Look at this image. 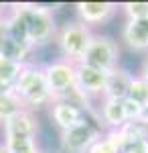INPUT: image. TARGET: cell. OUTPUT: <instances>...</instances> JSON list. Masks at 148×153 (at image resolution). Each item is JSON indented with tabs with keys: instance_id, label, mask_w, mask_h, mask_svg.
<instances>
[{
	"instance_id": "4",
	"label": "cell",
	"mask_w": 148,
	"mask_h": 153,
	"mask_svg": "<svg viewBox=\"0 0 148 153\" xmlns=\"http://www.w3.org/2000/svg\"><path fill=\"white\" fill-rule=\"evenodd\" d=\"M120 55H122V47L116 39H112L110 35L93 33L81 63L103 70V71H112L120 65V59H122Z\"/></svg>"
},
{
	"instance_id": "13",
	"label": "cell",
	"mask_w": 148,
	"mask_h": 153,
	"mask_svg": "<svg viewBox=\"0 0 148 153\" xmlns=\"http://www.w3.org/2000/svg\"><path fill=\"white\" fill-rule=\"evenodd\" d=\"M0 55L6 59H12L21 65H29L33 63V55H34V49L29 45V43H21V41H12L6 37V41L2 43L0 47Z\"/></svg>"
},
{
	"instance_id": "19",
	"label": "cell",
	"mask_w": 148,
	"mask_h": 153,
	"mask_svg": "<svg viewBox=\"0 0 148 153\" xmlns=\"http://www.w3.org/2000/svg\"><path fill=\"white\" fill-rule=\"evenodd\" d=\"M122 106H124V114H126V120H128V123L142 118L144 108H142V106H138L136 102H132L130 98H124V100H122Z\"/></svg>"
},
{
	"instance_id": "8",
	"label": "cell",
	"mask_w": 148,
	"mask_h": 153,
	"mask_svg": "<svg viewBox=\"0 0 148 153\" xmlns=\"http://www.w3.org/2000/svg\"><path fill=\"white\" fill-rule=\"evenodd\" d=\"M49 118L51 123L59 129V133L71 129L75 125L83 123L87 118V112L77 104H71V102H65V100H53L49 104Z\"/></svg>"
},
{
	"instance_id": "26",
	"label": "cell",
	"mask_w": 148,
	"mask_h": 153,
	"mask_svg": "<svg viewBox=\"0 0 148 153\" xmlns=\"http://www.w3.org/2000/svg\"><path fill=\"white\" fill-rule=\"evenodd\" d=\"M4 90H8V88H2V86H0V92H4Z\"/></svg>"
},
{
	"instance_id": "6",
	"label": "cell",
	"mask_w": 148,
	"mask_h": 153,
	"mask_svg": "<svg viewBox=\"0 0 148 153\" xmlns=\"http://www.w3.org/2000/svg\"><path fill=\"white\" fill-rule=\"evenodd\" d=\"M47 88L53 96V100H57L61 96L69 92L71 88H75L77 84V63H71L63 57H57L43 65Z\"/></svg>"
},
{
	"instance_id": "24",
	"label": "cell",
	"mask_w": 148,
	"mask_h": 153,
	"mask_svg": "<svg viewBox=\"0 0 148 153\" xmlns=\"http://www.w3.org/2000/svg\"><path fill=\"white\" fill-rule=\"evenodd\" d=\"M142 118H146V120H148V104L144 106V112H142Z\"/></svg>"
},
{
	"instance_id": "21",
	"label": "cell",
	"mask_w": 148,
	"mask_h": 153,
	"mask_svg": "<svg viewBox=\"0 0 148 153\" xmlns=\"http://www.w3.org/2000/svg\"><path fill=\"white\" fill-rule=\"evenodd\" d=\"M120 153H148V141H144V139H130Z\"/></svg>"
},
{
	"instance_id": "12",
	"label": "cell",
	"mask_w": 148,
	"mask_h": 153,
	"mask_svg": "<svg viewBox=\"0 0 148 153\" xmlns=\"http://www.w3.org/2000/svg\"><path fill=\"white\" fill-rule=\"evenodd\" d=\"M132 76L130 71L118 65L116 70L108 71V78H106V86H103V98H114V100H124L128 96V88L132 82Z\"/></svg>"
},
{
	"instance_id": "9",
	"label": "cell",
	"mask_w": 148,
	"mask_h": 153,
	"mask_svg": "<svg viewBox=\"0 0 148 153\" xmlns=\"http://www.w3.org/2000/svg\"><path fill=\"white\" fill-rule=\"evenodd\" d=\"M106 78H108V71L91 68V65H85V63H77V84H75V86L89 98L91 104H93L95 100H102L103 98Z\"/></svg>"
},
{
	"instance_id": "11",
	"label": "cell",
	"mask_w": 148,
	"mask_h": 153,
	"mask_svg": "<svg viewBox=\"0 0 148 153\" xmlns=\"http://www.w3.org/2000/svg\"><path fill=\"white\" fill-rule=\"evenodd\" d=\"M120 37L130 51L148 55V19H144V21H126Z\"/></svg>"
},
{
	"instance_id": "25",
	"label": "cell",
	"mask_w": 148,
	"mask_h": 153,
	"mask_svg": "<svg viewBox=\"0 0 148 153\" xmlns=\"http://www.w3.org/2000/svg\"><path fill=\"white\" fill-rule=\"evenodd\" d=\"M0 153H6V151H4V147H2V141H0Z\"/></svg>"
},
{
	"instance_id": "1",
	"label": "cell",
	"mask_w": 148,
	"mask_h": 153,
	"mask_svg": "<svg viewBox=\"0 0 148 153\" xmlns=\"http://www.w3.org/2000/svg\"><path fill=\"white\" fill-rule=\"evenodd\" d=\"M10 8L26 27V43L37 51L53 43L55 33H57V23H55V8L43 6V4H33V2H16L8 4Z\"/></svg>"
},
{
	"instance_id": "10",
	"label": "cell",
	"mask_w": 148,
	"mask_h": 153,
	"mask_svg": "<svg viewBox=\"0 0 148 153\" xmlns=\"http://www.w3.org/2000/svg\"><path fill=\"white\" fill-rule=\"evenodd\" d=\"M2 135H12V137H33L39 139L41 133V125H39V117L33 110H21L16 112L12 118H8L6 123L0 125Z\"/></svg>"
},
{
	"instance_id": "18",
	"label": "cell",
	"mask_w": 148,
	"mask_h": 153,
	"mask_svg": "<svg viewBox=\"0 0 148 153\" xmlns=\"http://www.w3.org/2000/svg\"><path fill=\"white\" fill-rule=\"evenodd\" d=\"M126 21H144L148 19V2H124L120 4Z\"/></svg>"
},
{
	"instance_id": "3",
	"label": "cell",
	"mask_w": 148,
	"mask_h": 153,
	"mask_svg": "<svg viewBox=\"0 0 148 153\" xmlns=\"http://www.w3.org/2000/svg\"><path fill=\"white\" fill-rule=\"evenodd\" d=\"M91 37H93V31L75 19V21H67L61 27H57L53 41L63 59H67L71 63H81Z\"/></svg>"
},
{
	"instance_id": "23",
	"label": "cell",
	"mask_w": 148,
	"mask_h": 153,
	"mask_svg": "<svg viewBox=\"0 0 148 153\" xmlns=\"http://www.w3.org/2000/svg\"><path fill=\"white\" fill-rule=\"evenodd\" d=\"M138 76H140V78H144V80L148 82V55L142 59V65H140V71H138Z\"/></svg>"
},
{
	"instance_id": "5",
	"label": "cell",
	"mask_w": 148,
	"mask_h": 153,
	"mask_svg": "<svg viewBox=\"0 0 148 153\" xmlns=\"http://www.w3.org/2000/svg\"><path fill=\"white\" fill-rule=\"evenodd\" d=\"M102 135L103 129L87 117L83 123L59 133V153H87V149Z\"/></svg>"
},
{
	"instance_id": "20",
	"label": "cell",
	"mask_w": 148,
	"mask_h": 153,
	"mask_svg": "<svg viewBox=\"0 0 148 153\" xmlns=\"http://www.w3.org/2000/svg\"><path fill=\"white\" fill-rule=\"evenodd\" d=\"M87 153H120V151H118L114 145H112V143L102 135V137H100V139H97V141L87 149Z\"/></svg>"
},
{
	"instance_id": "14",
	"label": "cell",
	"mask_w": 148,
	"mask_h": 153,
	"mask_svg": "<svg viewBox=\"0 0 148 153\" xmlns=\"http://www.w3.org/2000/svg\"><path fill=\"white\" fill-rule=\"evenodd\" d=\"M2 147L6 153H43L39 139L33 137H12V135H2Z\"/></svg>"
},
{
	"instance_id": "7",
	"label": "cell",
	"mask_w": 148,
	"mask_h": 153,
	"mask_svg": "<svg viewBox=\"0 0 148 153\" xmlns=\"http://www.w3.org/2000/svg\"><path fill=\"white\" fill-rule=\"evenodd\" d=\"M77 21L83 23L85 27H102L110 23L116 16V12L120 8V4L116 2H102V0H85V2H75L73 4Z\"/></svg>"
},
{
	"instance_id": "17",
	"label": "cell",
	"mask_w": 148,
	"mask_h": 153,
	"mask_svg": "<svg viewBox=\"0 0 148 153\" xmlns=\"http://www.w3.org/2000/svg\"><path fill=\"white\" fill-rule=\"evenodd\" d=\"M132 102H136L138 106H144L148 104V82L144 78H140L138 74L132 76V82H130V88H128V96Z\"/></svg>"
},
{
	"instance_id": "2",
	"label": "cell",
	"mask_w": 148,
	"mask_h": 153,
	"mask_svg": "<svg viewBox=\"0 0 148 153\" xmlns=\"http://www.w3.org/2000/svg\"><path fill=\"white\" fill-rule=\"evenodd\" d=\"M12 90L16 92V96L23 100V104L26 110L37 112L39 108H49V104L53 102V96L47 88L45 74H43V65L39 63H29L23 65L21 76L16 78V82L12 86Z\"/></svg>"
},
{
	"instance_id": "15",
	"label": "cell",
	"mask_w": 148,
	"mask_h": 153,
	"mask_svg": "<svg viewBox=\"0 0 148 153\" xmlns=\"http://www.w3.org/2000/svg\"><path fill=\"white\" fill-rule=\"evenodd\" d=\"M21 110H24V104L12 88L0 92V125L6 123L8 118H12L16 112H21Z\"/></svg>"
},
{
	"instance_id": "22",
	"label": "cell",
	"mask_w": 148,
	"mask_h": 153,
	"mask_svg": "<svg viewBox=\"0 0 148 153\" xmlns=\"http://www.w3.org/2000/svg\"><path fill=\"white\" fill-rule=\"evenodd\" d=\"M6 37H8V31H6V14H4V16H0V47L6 41Z\"/></svg>"
},
{
	"instance_id": "16",
	"label": "cell",
	"mask_w": 148,
	"mask_h": 153,
	"mask_svg": "<svg viewBox=\"0 0 148 153\" xmlns=\"http://www.w3.org/2000/svg\"><path fill=\"white\" fill-rule=\"evenodd\" d=\"M21 70H23L21 63L0 55V86L2 88H12L14 82H16V78L21 76Z\"/></svg>"
}]
</instances>
